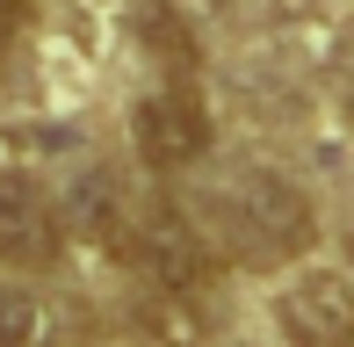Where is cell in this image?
I'll use <instances>...</instances> for the list:
<instances>
[{"label":"cell","mask_w":354,"mask_h":347,"mask_svg":"<svg viewBox=\"0 0 354 347\" xmlns=\"http://www.w3.org/2000/svg\"><path fill=\"white\" fill-rule=\"evenodd\" d=\"M210 210H217V232L232 239V254L253 261V268L297 261L304 246L318 239L311 196H304L297 181H282V174H268V167H253V174H239V181H224L217 196H210Z\"/></svg>","instance_id":"obj_1"},{"label":"cell","mask_w":354,"mask_h":347,"mask_svg":"<svg viewBox=\"0 0 354 347\" xmlns=\"http://www.w3.org/2000/svg\"><path fill=\"white\" fill-rule=\"evenodd\" d=\"M138 152L159 174H188L210 152V109H203V94L188 80H167L138 102Z\"/></svg>","instance_id":"obj_2"},{"label":"cell","mask_w":354,"mask_h":347,"mask_svg":"<svg viewBox=\"0 0 354 347\" xmlns=\"http://www.w3.org/2000/svg\"><path fill=\"white\" fill-rule=\"evenodd\" d=\"M66 246V225H58V196L22 167H0V261L15 268H44Z\"/></svg>","instance_id":"obj_3"},{"label":"cell","mask_w":354,"mask_h":347,"mask_svg":"<svg viewBox=\"0 0 354 347\" xmlns=\"http://www.w3.org/2000/svg\"><path fill=\"white\" fill-rule=\"evenodd\" d=\"M289 347H354V282L340 268H311L275 297Z\"/></svg>","instance_id":"obj_4"},{"label":"cell","mask_w":354,"mask_h":347,"mask_svg":"<svg viewBox=\"0 0 354 347\" xmlns=\"http://www.w3.org/2000/svg\"><path fill=\"white\" fill-rule=\"evenodd\" d=\"M138 261L152 275V290H196L217 275V254H210V232H196L181 210H159L152 225L138 232Z\"/></svg>","instance_id":"obj_5"},{"label":"cell","mask_w":354,"mask_h":347,"mask_svg":"<svg viewBox=\"0 0 354 347\" xmlns=\"http://www.w3.org/2000/svg\"><path fill=\"white\" fill-rule=\"evenodd\" d=\"M58 225H66V239L123 246V232H131V196H123V174H116V167H80V174H66Z\"/></svg>","instance_id":"obj_6"},{"label":"cell","mask_w":354,"mask_h":347,"mask_svg":"<svg viewBox=\"0 0 354 347\" xmlns=\"http://www.w3.org/2000/svg\"><path fill=\"white\" fill-rule=\"evenodd\" d=\"M0 347H73L66 311L37 290H0Z\"/></svg>","instance_id":"obj_7"},{"label":"cell","mask_w":354,"mask_h":347,"mask_svg":"<svg viewBox=\"0 0 354 347\" xmlns=\"http://www.w3.org/2000/svg\"><path fill=\"white\" fill-rule=\"evenodd\" d=\"M138 333L159 347H196L203 340V304L196 290H145L138 297Z\"/></svg>","instance_id":"obj_8"},{"label":"cell","mask_w":354,"mask_h":347,"mask_svg":"<svg viewBox=\"0 0 354 347\" xmlns=\"http://www.w3.org/2000/svg\"><path fill=\"white\" fill-rule=\"evenodd\" d=\"M15 37H22V0H0V58H8Z\"/></svg>","instance_id":"obj_9"}]
</instances>
